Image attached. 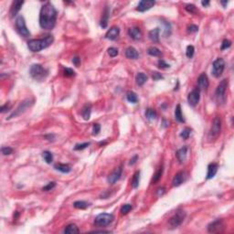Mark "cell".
<instances>
[{"mask_svg": "<svg viewBox=\"0 0 234 234\" xmlns=\"http://www.w3.org/2000/svg\"><path fill=\"white\" fill-rule=\"evenodd\" d=\"M33 103V102L32 101H30L29 99L28 100H25L24 102H22L19 105H18V107L16 109V110L7 118V120H9V119H11V118H14V117H17V116H18V115H20L21 113H23L25 111L28 109V107L31 105Z\"/></svg>", "mask_w": 234, "mask_h": 234, "instance_id": "cell-10", "label": "cell"}, {"mask_svg": "<svg viewBox=\"0 0 234 234\" xmlns=\"http://www.w3.org/2000/svg\"><path fill=\"white\" fill-rule=\"evenodd\" d=\"M218 168H219V165L216 163H211L209 164L208 166V173H207V179H211L215 177V175L218 172Z\"/></svg>", "mask_w": 234, "mask_h": 234, "instance_id": "cell-19", "label": "cell"}, {"mask_svg": "<svg viewBox=\"0 0 234 234\" xmlns=\"http://www.w3.org/2000/svg\"><path fill=\"white\" fill-rule=\"evenodd\" d=\"M42 157L44 158V160L47 164H51L53 161V155L51 152L44 151L42 153Z\"/></svg>", "mask_w": 234, "mask_h": 234, "instance_id": "cell-32", "label": "cell"}, {"mask_svg": "<svg viewBox=\"0 0 234 234\" xmlns=\"http://www.w3.org/2000/svg\"><path fill=\"white\" fill-rule=\"evenodd\" d=\"M89 146H90V143H89V142H88V143H83V144H78V145H76V146H74V150H77V151H79V150H83V149L87 148Z\"/></svg>", "mask_w": 234, "mask_h": 234, "instance_id": "cell-40", "label": "cell"}, {"mask_svg": "<svg viewBox=\"0 0 234 234\" xmlns=\"http://www.w3.org/2000/svg\"><path fill=\"white\" fill-rule=\"evenodd\" d=\"M231 46H232V41H229V40H224V41H222L220 50H227V49H229Z\"/></svg>", "mask_w": 234, "mask_h": 234, "instance_id": "cell-44", "label": "cell"}, {"mask_svg": "<svg viewBox=\"0 0 234 234\" xmlns=\"http://www.w3.org/2000/svg\"><path fill=\"white\" fill-rule=\"evenodd\" d=\"M208 85H209V82H208V79L207 74L205 72L201 73V74L198 76V88L200 91H201V90L206 91L207 89H208Z\"/></svg>", "mask_w": 234, "mask_h": 234, "instance_id": "cell-15", "label": "cell"}, {"mask_svg": "<svg viewBox=\"0 0 234 234\" xmlns=\"http://www.w3.org/2000/svg\"><path fill=\"white\" fill-rule=\"evenodd\" d=\"M72 63L76 66V67H79V65L81 64V59L79 57H74L72 59Z\"/></svg>", "mask_w": 234, "mask_h": 234, "instance_id": "cell-51", "label": "cell"}, {"mask_svg": "<svg viewBox=\"0 0 234 234\" xmlns=\"http://www.w3.org/2000/svg\"><path fill=\"white\" fill-rule=\"evenodd\" d=\"M126 99L129 103H136L138 102V97L136 93L131 91L126 93Z\"/></svg>", "mask_w": 234, "mask_h": 234, "instance_id": "cell-31", "label": "cell"}, {"mask_svg": "<svg viewBox=\"0 0 234 234\" xmlns=\"http://www.w3.org/2000/svg\"><path fill=\"white\" fill-rule=\"evenodd\" d=\"M108 54H109V56L110 57H112V58H114V57H116V56L118 55V50L117 49H115V48H109L108 49Z\"/></svg>", "mask_w": 234, "mask_h": 234, "instance_id": "cell-46", "label": "cell"}, {"mask_svg": "<svg viewBox=\"0 0 234 234\" xmlns=\"http://www.w3.org/2000/svg\"><path fill=\"white\" fill-rule=\"evenodd\" d=\"M125 57L130 60H136L138 58L137 50L134 47H128L125 50Z\"/></svg>", "mask_w": 234, "mask_h": 234, "instance_id": "cell-23", "label": "cell"}, {"mask_svg": "<svg viewBox=\"0 0 234 234\" xmlns=\"http://www.w3.org/2000/svg\"><path fill=\"white\" fill-rule=\"evenodd\" d=\"M1 152L4 155H11L13 153V149L9 146H3L1 148Z\"/></svg>", "mask_w": 234, "mask_h": 234, "instance_id": "cell-42", "label": "cell"}, {"mask_svg": "<svg viewBox=\"0 0 234 234\" xmlns=\"http://www.w3.org/2000/svg\"><path fill=\"white\" fill-rule=\"evenodd\" d=\"M114 217L109 213H101L97 215L94 220V225L97 227H105L110 225L113 221Z\"/></svg>", "mask_w": 234, "mask_h": 234, "instance_id": "cell-4", "label": "cell"}, {"mask_svg": "<svg viewBox=\"0 0 234 234\" xmlns=\"http://www.w3.org/2000/svg\"><path fill=\"white\" fill-rule=\"evenodd\" d=\"M224 228V224L222 220H214L213 222H211L210 224L208 225V231L210 233H218V232H221L223 231Z\"/></svg>", "mask_w": 234, "mask_h": 234, "instance_id": "cell-11", "label": "cell"}, {"mask_svg": "<svg viewBox=\"0 0 234 234\" xmlns=\"http://www.w3.org/2000/svg\"><path fill=\"white\" fill-rule=\"evenodd\" d=\"M101 131V125L99 124H94L93 126V136H97Z\"/></svg>", "mask_w": 234, "mask_h": 234, "instance_id": "cell-48", "label": "cell"}, {"mask_svg": "<svg viewBox=\"0 0 234 234\" xmlns=\"http://www.w3.org/2000/svg\"><path fill=\"white\" fill-rule=\"evenodd\" d=\"M133 208V207L131 204H124L123 205V207L121 208V213H122V215H126L127 213H129L130 211H131V209Z\"/></svg>", "mask_w": 234, "mask_h": 234, "instance_id": "cell-37", "label": "cell"}, {"mask_svg": "<svg viewBox=\"0 0 234 234\" xmlns=\"http://www.w3.org/2000/svg\"><path fill=\"white\" fill-rule=\"evenodd\" d=\"M16 28L17 30V32L19 33V35H21L24 38H28L30 36V32L26 26V22L25 19L22 16H19L17 17L16 19Z\"/></svg>", "mask_w": 234, "mask_h": 234, "instance_id": "cell-6", "label": "cell"}, {"mask_svg": "<svg viewBox=\"0 0 234 234\" xmlns=\"http://www.w3.org/2000/svg\"><path fill=\"white\" fill-rule=\"evenodd\" d=\"M175 118L179 123H185V119H184V116L182 114V111H181L180 104H178L177 107H176V110H175Z\"/></svg>", "mask_w": 234, "mask_h": 234, "instance_id": "cell-28", "label": "cell"}, {"mask_svg": "<svg viewBox=\"0 0 234 234\" xmlns=\"http://www.w3.org/2000/svg\"><path fill=\"white\" fill-rule=\"evenodd\" d=\"M120 34V29L118 27H112V28L106 32L105 34V39L110 40V41H114L117 39V37Z\"/></svg>", "mask_w": 234, "mask_h": 234, "instance_id": "cell-18", "label": "cell"}, {"mask_svg": "<svg viewBox=\"0 0 234 234\" xmlns=\"http://www.w3.org/2000/svg\"><path fill=\"white\" fill-rule=\"evenodd\" d=\"M109 16H110V9H109L108 7H106L105 9H104V11H103V14L102 19H101V23H100V24H101V27L103 28H107Z\"/></svg>", "mask_w": 234, "mask_h": 234, "instance_id": "cell-22", "label": "cell"}, {"mask_svg": "<svg viewBox=\"0 0 234 234\" xmlns=\"http://www.w3.org/2000/svg\"><path fill=\"white\" fill-rule=\"evenodd\" d=\"M221 131V121L219 116H216L212 122L211 128L208 133V138L209 139H216L220 136Z\"/></svg>", "mask_w": 234, "mask_h": 234, "instance_id": "cell-7", "label": "cell"}, {"mask_svg": "<svg viewBox=\"0 0 234 234\" xmlns=\"http://www.w3.org/2000/svg\"><path fill=\"white\" fill-rule=\"evenodd\" d=\"M54 41V38L51 35L47 36L46 38L41 40H31L28 42V47L30 51L32 52H39L42 50L48 48Z\"/></svg>", "mask_w": 234, "mask_h": 234, "instance_id": "cell-2", "label": "cell"}, {"mask_svg": "<svg viewBox=\"0 0 234 234\" xmlns=\"http://www.w3.org/2000/svg\"><path fill=\"white\" fill-rule=\"evenodd\" d=\"M128 35L135 41H139L142 38V32L140 30V28L137 27H134V28H129L128 30Z\"/></svg>", "mask_w": 234, "mask_h": 234, "instance_id": "cell-20", "label": "cell"}, {"mask_svg": "<svg viewBox=\"0 0 234 234\" xmlns=\"http://www.w3.org/2000/svg\"><path fill=\"white\" fill-rule=\"evenodd\" d=\"M157 65H158V68H159V69H167V68H169V67H170V65H169V64H167L165 60H158V62H157Z\"/></svg>", "mask_w": 234, "mask_h": 234, "instance_id": "cell-45", "label": "cell"}, {"mask_svg": "<svg viewBox=\"0 0 234 234\" xmlns=\"http://www.w3.org/2000/svg\"><path fill=\"white\" fill-rule=\"evenodd\" d=\"M7 109H9V106H8L7 104H6V105L1 106V109H0V111H1V112H6Z\"/></svg>", "mask_w": 234, "mask_h": 234, "instance_id": "cell-54", "label": "cell"}, {"mask_svg": "<svg viewBox=\"0 0 234 234\" xmlns=\"http://www.w3.org/2000/svg\"><path fill=\"white\" fill-rule=\"evenodd\" d=\"M194 53H195V48L193 47L192 45H189L187 47V50H186V55L188 58L191 59L193 56H194Z\"/></svg>", "mask_w": 234, "mask_h": 234, "instance_id": "cell-39", "label": "cell"}, {"mask_svg": "<svg viewBox=\"0 0 234 234\" xmlns=\"http://www.w3.org/2000/svg\"><path fill=\"white\" fill-rule=\"evenodd\" d=\"M63 73H64V76L66 77H72L75 75V71L70 68H65L63 69Z\"/></svg>", "mask_w": 234, "mask_h": 234, "instance_id": "cell-43", "label": "cell"}, {"mask_svg": "<svg viewBox=\"0 0 234 234\" xmlns=\"http://www.w3.org/2000/svg\"><path fill=\"white\" fill-rule=\"evenodd\" d=\"M122 172H123V166H122V165H120L119 167L115 168V169L111 173L110 175L108 176V178H107L108 183H110V184H114V183H116V182L120 179V178H121Z\"/></svg>", "mask_w": 234, "mask_h": 234, "instance_id": "cell-13", "label": "cell"}, {"mask_svg": "<svg viewBox=\"0 0 234 234\" xmlns=\"http://www.w3.org/2000/svg\"><path fill=\"white\" fill-rule=\"evenodd\" d=\"M139 182H140V171H136L134 176L133 179L131 180V186L133 189H137L139 186Z\"/></svg>", "mask_w": 234, "mask_h": 234, "instance_id": "cell-30", "label": "cell"}, {"mask_svg": "<svg viewBox=\"0 0 234 234\" xmlns=\"http://www.w3.org/2000/svg\"><path fill=\"white\" fill-rule=\"evenodd\" d=\"M185 9H186L188 12L191 13V14H195V13L197 12V7H196L194 5H187L186 7H185Z\"/></svg>", "mask_w": 234, "mask_h": 234, "instance_id": "cell-47", "label": "cell"}, {"mask_svg": "<svg viewBox=\"0 0 234 234\" xmlns=\"http://www.w3.org/2000/svg\"><path fill=\"white\" fill-rule=\"evenodd\" d=\"M89 206H90L89 203H87L86 201H83V200L75 201L73 203V207L75 208H78V209H85V208H87Z\"/></svg>", "mask_w": 234, "mask_h": 234, "instance_id": "cell-36", "label": "cell"}, {"mask_svg": "<svg viewBox=\"0 0 234 234\" xmlns=\"http://www.w3.org/2000/svg\"><path fill=\"white\" fill-rule=\"evenodd\" d=\"M91 113H92V105L89 103V104H85L84 107L83 108V111H82V115H83V118L84 120H89L90 117H91Z\"/></svg>", "mask_w": 234, "mask_h": 234, "instance_id": "cell-24", "label": "cell"}, {"mask_svg": "<svg viewBox=\"0 0 234 234\" xmlns=\"http://www.w3.org/2000/svg\"><path fill=\"white\" fill-rule=\"evenodd\" d=\"M55 187H56L55 182H50L48 185H46V186H44V187L42 188V190H43V191H50V190L53 189Z\"/></svg>", "mask_w": 234, "mask_h": 234, "instance_id": "cell-41", "label": "cell"}, {"mask_svg": "<svg viewBox=\"0 0 234 234\" xmlns=\"http://www.w3.org/2000/svg\"><path fill=\"white\" fill-rule=\"evenodd\" d=\"M186 218V212L183 210H178L169 220V226L171 228H178L182 224Z\"/></svg>", "mask_w": 234, "mask_h": 234, "instance_id": "cell-8", "label": "cell"}, {"mask_svg": "<svg viewBox=\"0 0 234 234\" xmlns=\"http://www.w3.org/2000/svg\"><path fill=\"white\" fill-rule=\"evenodd\" d=\"M57 11L53 5L47 2L43 5L40 13V26L43 29L50 30L55 27Z\"/></svg>", "mask_w": 234, "mask_h": 234, "instance_id": "cell-1", "label": "cell"}, {"mask_svg": "<svg viewBox=\"0 0 234 234\" xmlns=\"http://www.w3.org/2000/svg\"><path fill=\"white\" fill-rule=\"evenodd\" d=\"M225 69V61L222 58H218L212 64V75L215 78H220Z\"/></svg>", "mask_w": 234, "mask_h": 234, "instance_id": "cell-9", "label": "cell"}, {"mask_svg": "<svg viewBox=\"0 0 234 234\" xmlns=\"http://www.w3.org/2000/svg\"><path fill=\"white\" fill-rule=\"evenodd\" d=\"M18 216H19V214H18V212L17 211H16L14 214V219L15 220H17V218H18Z\"/></svg>", "mask_w": 234, "mask_h": 234, "instance_id": "cell-57", "label": "cell"}, {"mask_svg": "<svg viewBox=\"0 0 234 234\" xmlns=\"http://www.w3.org/2000/svg\"><path fill=\"white\" fill-rule=\"evenodd\" d=\"M165 192V188H159V189H156V195H157V197H161V196H163Z\"/></svg>", "mask_w": 234, "mask_h": 234, "instance_id": "cell-52", "label": "cell"}, {"mask_svg": "<svg viewBox=\"0 0 234 234\" xmlns=\"http://www.w3.org/2000/svg\"><path fill=\"white\" fill-rule=\"evenodd\" d=\"M155 5V1H146V0H142L139 2L138 4L137 7H136V10L139 11V12H145V11H147L149 10L150 8H152Z\"/></svg>", "mask_w": 234, "mask_h": 234, "instance_id": "cell-14", "label": "cell"}, {"mask_svg": "<svg viewBox=\"0 0 234 234\" xmlns=\"http://www.w3.org/2000/svg\"><path fill=\"white\" fill-rule=\"evenodd\" d=\"M162 174H163V167L161 166V167H159V169L155 172V174L154 175V177H153V179H152V181H151L152 184H155V183H157V182L160 180V179H161Z\"/></svg>", "mask_w": 234, "mask_h": 234, "instance_id": "cell-34", "label": "cell"}, {"mask_svg": "<svg viewBox=\"0 0 234 234\" xmlns=\"http://www.w3.org/2000/svg\"><path fill=\"white\" fill-rule=\"evenodd\" d=\"M190 133H191V129L187 127L180 133V137H182L183 139H188L190 136Z\"/></svg>", "mask_w": 234, "mask_h": 234, "instance_id": "cell-38", "label": "cell"}, {"mask_svg": "<svg viewBox=\"0 0 234 234\" xmlns=\"http://www.w3.org/2000/svg\"><path fill=\"white\" fill-rule=\"evenodd\" d=\"M79 228L77 227V225L75 224H69L68 226H66V228L64 229V233L67 234H75L79 233Z\"/></svg>", "mask_w": 234, "mask_h": 234, "instance_id": "cell-27", "label": "cell"}, {"mask_svg": "<svg viewBox=\"0 0 234 234\" xmlns=\"http://www.w3.org/2000/svg\"><path fill=\"white\" fill-rule=\"evenodd\" d=\"M147 53L150 56H153V57H159V56H161V54H162L161 50L159 49H157L156 47H150V48H148Z\"/></svg>", "mask_w": 234, "mask_h": 234, "instance_id": "cell-33", "label": "cell"}, {"mask_svg": "<svg viewBox=\"0 0 234 234\" xmlns=\"http://www.w3.org/2000/svg\"><path fill=\"white\" fill-rule=\"evenodd\" d=\"M23 4H24V1H14L12 3V6L10 7V11H9V14H10L11 17H14L15 16H17V14L19 12V10L21 9Z\"/></svg>", "mask_w": 234, "mask_h": 234, "instance_id": "cell-17", "label": "cell"}, {"mask_svg": "<svg viewBox=\"0 0 234 234\" xmlns=\"http://www.w3.org/2000/svg\"><path fill=\"white\" fill-rule=\"evenodd\" d=\"M220 3H221V5L223 6V7H226L227 5H228V1H221Z\"/></svg>", "mask_w": 234, "mask_h": 234, "instance_id": "cell-56", "label": "cell"}, {"mask_svg": "<svg viewBox=\"0 0 234 234\" xmlns=\"http://www.w3.org/2000/svg\"><path fill=\"white\" fill-rule=\"evenodd\" d=\"M136 81L137 85L143 86L145 83H146V81H147V76L145 73H143V72H139L137 75H136Z\"/></svg>", "mask_w": 234, "mask_h": 234, "instance_id": "cell-29", "label": "cell"}, {"mask_svg": "<svg viewBox=\"0 0 234 234\" xmlns=\"http://www.w3.org/2000/svg\"><path fill=\"white\" fill-rule=\"evenodd\" d=\"M186 178H187V176H186V173L184 171H180L179 173H177L176 176L173 179V181H172L173 186L174 187H179L181 184L184 183V181L186 180Z\"/></svg>", "mask_w": 234, "mask_h": 234, "instance_id": "cell-16", "label": "cell"}, {"mask_svg": "<svg viewBox=\"0 0 234 234\" xmlns=\"http://www.w3.org/2000/svg\"><path fill=\"white\" fill-rule=\"evenodd\" d=\"M198 30V27L196 26V25H190L188 27V31L190 32V33H195Z\"/></svg>", "mask_w": 234, "mask_h": 234, "instance_id": "cell-50", "label": "cell"}, {"mask_svg": "<svg viewBox=\"0 0 234 234\" xmlns=\"http://www.w3.org/2000/svg\"><path fill=\"white\" fill-rule=\"evenodd\" d=\"M200 99V90L198 88H195L192 92L189 93L188 96V103L190 106H196Z\"/></svg>", "mask_w": 234, "mask_h": 234, "instance_id": "cell-12", "label": "cell"}, {"mask_svg": "<svg viewBox=\"0 0 234 234\" xmlns=\"http://www.w3.org/2000/svg\"><path fill=\"white\" fill-rule=\"evenodd\" d=\"M93 232H109L108 231H94Z\"/></svg>", "mask_w": 234, "mask_h": 234, "instance_id": "cell-58", "label": "cell"}, {"mask_svg": "<svg viewBox=\"0 0 234 234\" xmlns=\"http://www.w3.org/2000/svg\"><path fill=\"white\" fill-rule=\"evenodd\" d=\"M177 158L179 161V163H184L187 159V155H188V147L187 146H183L182 148H180L178 150L177 154Z\"/></svg>", "mask_w": 234, "mask_h": 234, "instance_id": "cell-21", "label": "cell"}, {"mask_svg": "<svg viewBox=\"0 0 234 234\" xmlns=\"http://www.w3.org/2000/svg\"><path fill=\"white\" fill-rule=\"evenodd\" d=\"M164 77L159 73V72H157V71H155V72H153V74H152V79L154 80V81H159V80H161V79H163Z\"/></svg>", "mask_w": 234, "mask_h": 234, "instance_id": "cell-49", "label": "cell"}, {"mask_svg": "<svg viewBox=\"0 0 234 234\" xmlns=\"http://www.w3.org/2000/svg\"><path fill=\"white\" fill-rule=\"evenodd\" d=\"M201 5H202L203 7H208V6H209V1H202V2H201Z\"/></svg>", "mask_w": 234, "mask_h": 234, "instance_id": "cell-55", "label": "cell"}, {"mask_svg": "<svg viewBox=\"0 0 234 234\" xmlns=\"http://www.w3.org/2000/svg\"><path fill=\"white\" fill-rule=\"evenodd\" d=\"M146 119H148L149 121L155 120V119H156V112L154 110V109L148 108V109L146 110Z\"/></svg>", "mask_w": 234, "mask_h": 234, "instance_id": "cell-35", "label": "cell"}, {"mask_svg": "<svg viewBox=\"0 0 234 234\" xmlns=\"http://www.w3.org/2000/svg\"><path fill=\"white\" fill-rule=\"evenodd\" d=\"M30 76L36 81H42L48 76V70L41 64H33L29 69Z\"/></svg>", "mask_w": 234, "mask_h": 234, "instance_id": "cell-3", "label": "cell"}, {"mask_svg": "<svg viewBox=\"0 0 234 234\" xmlns=\"http://www.w3.org/2000/svg\"><path fill=\"white\" fill-rule=\"evenodd\" d=\"M159 32H160V29L158 28H155V29H152L149 31V39L151 40L153 42H159Z\"/></svg>", "mask_w": 234, "mask_h": 234, "instance_id": "cell-25", "label": "cell"}, {"mask_svg": "<svg viewBox=\"0 0 234 234\" xmlns=\"http://www.w3.org/2000/svg\"><path fill=\"white\" fill-rule=\"evenodd\" d=\"M54 168L56 170L61 172V173H64V174H67V173H69L71 168L69 165H66V164H56L54 165Z\"/></svg>", "mask_w": 234, "mask_h": 234, "instance_id": "cell-26", "label": "cell"}, {"mask_svg": "<svg viewBox=\"0 0 234 234\" xmlns=\"http://www.w3.org/2000/svg\"><path fill=\"white\" fill-rule=\"evenodd\" d=\"M137 159H138V155H134V156H133V157L131 158V160H130V162H129V165H135V164L136 163Z\"/></svg>", "mask_w": 234, "mask_h": 234, "instance_id": "cell-53", "label": "cell"}, {"mask_svg": "<svg viewBox=\"0 0 234 234\" xmlns=\"http://www.w3.org/2000/svg\"><path fill=\"white\" fill-rule=\"evenodd\" d=\"M227 86H228V80L224 79L222 80L220 83V84L218 85L216 91H215V97L217 99V102L221 104V103H225V93H226V89H227Z\"/></svg>", "mask_w": 234, "mask_h": 234, "instance_id": "cell-5", "label": "cell"}]
</instances>
